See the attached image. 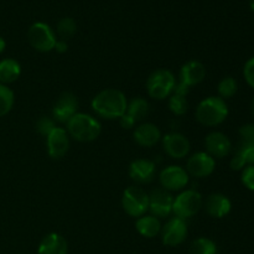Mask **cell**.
I'll use <instances>...</instances> for the list:
<instances>
[{"label":"cell","instance_id":"cell-1","mask_svg":"<svg viewBox=\"0 0 254 254\" xmlns=\"http://www.w3.org/2000/svg\"><path fill=\"white\" fill-rule=\"evenodd\" d=\"M92 109L101 118L119 119L127 112L128 101L123 92L116 88H107L99 92L92 99Z\"/></svg>","mask_w":254,"mask_h":254},{"label":"cell","instance_id":"cell-2","mask_svg":"<svg viewBox=\"0 0 254 254\" xmlns=\"http://www.w3.org/2000/svg\"><path fill=\"white\" fill-rule=\"evenodd\" d=\"M66 126L68 135L81 143L96 140L102 130L101 123L94 117L78 112L67 122Z\"/></svg>","mask_w":254,"mask_h":254},{"label":"cell","instance_id":"cell-3","mask_svg":"<svg viewBox=\"0 0 254 254\" xmlns=\"http://www.w3.org/2000/svg\"><path fill=\"white\" fill-rule=\"evenodd\" d=\"M196 119L202 126L216 127L226 121L228 116V107L221 97H207L198 103L196 108Z\"/></svg>","mask_w":254,"mask_h":254},{"label":"cell","instance_id":"cell-4","mask_svg":"<svg viewBox=\"0 0 254 254\" xmlns=\"http://www.w3.org/2000/svg\"><path fill=\"white\" fill-rule=\"evenodd\" d=\"M176 86L175 76L169 69H156L149 76L146 89L153 99L163 101L171 96Z\"/></svg>","mask_w":254,"mask_h":254},{"label":"cell","instance_id":"cell-5","mask_svg":"<svg viewBox=\"0 0 254 254\" xmlns=\"http://www.w3.org/2000/svg\"><path fill=\"white\" fill-rule=\"evenodd\" d=\"M202 196H201V193L198 191L186 190L179 193L174 198L173 213L175 215V217L185 221L188 218L195 216L202 208Z\"/></svg>","mask_w":254,"mask_h":254},{"label":"cell","instance_id":"cell-6","mask_svg":"<svg viewBox=\"0 0 254 254\" xmlns=\"http://www.w3.org/2000/svg\"><path fill=\"white\" fill-rule=\"evenodd\" d=\"M122 206L130 217H141L149 211V195L138 186L126 189L122 196Z\"/></svg>","mask_w":254,"mask_h":254},{"label":"cell","instance_id":"cell-7","mask_svg":"<svg viewBox=\"0 0 254 254\" xmlns=\"http://www.w3.org/2000/svg\"><path fill=\"white\" fill-rule=\"evenodd\" d=\"M29 44L39 52H50L56 44V34L45 22H35L27 31Z\"/></svg>","mask_w":254,"mask_h":254},{"label":"cell","instance_id":"cell-8","mask_svg":"<svg viewBox=\"0 0 254 254\" xmlns=\"http://www.w3.org/2000/svg\"><path fill=\"white\" fill-rule=\"evenodd\" d=\"M161 240L168 247H176L188 237V225L184 220L174 217L161 227Z\"/></svg>","mask_w":254,"mask_h":254},{"label":"cell","instance_id":"cell-9","mask_svg":"<svg viewBox=\"0 0 254 254\" xmlns=\"http://www.w3.org/2000/svg\"><path fill=\"white\" fill-rule=\"evenodd\" d=\"M159 181L164 190L169 191H180L189 184V174L181 166L171 165L161 170L159 175Z\"/></svg>","mask_w":254,"mask_h":254},{"label":"cell","instance_id":"cell-10","mask_svg":"<svg viewBox=\"0 0 254 254\" xmlns=\"http://www.w3.org/2000/svg\"><path fill=\"white\" fill-rule=\"evenodd\" d=\"M215 159L205 151H200V153L191 155L186 163V171H188L189 175L198 179L210 176L215 170Z\"/></svg>","mask_w":254,"mask_h":254},{"label":"cell","instance_id":"cell-11","mask_svg":"<svg viewBox=\"0 0 254 254\" xmlns=\"http://www.w3.org/2000/svg\"><path fill=\"white\" fill-rule=\"evenodd\" d=\"M174 197L169 191L156 189L149 195V211L156 218H165L173 212Z\"/></svg>","mask_w":254,"mask_h":254},{"label":"cell","instance_id":"cell-12","mask_svg":"<svg viewBox=\"0 0 254 254\" xmlns=\"http://www.w3.org/2000/svg\"><path fill=\"white\" fill-rule=\"evenodd\" d=\"M78 109V101L77 97L71 92H64L57 98L54 108H52V117L55 121L60 123H67Z\"/></svg>","mask_w":254,"mask_h":254},{"label":"cell","instance_id":"cell-13","mask_svg":"<svg viewBox=\"0 0 254 254\" xmlns=\"http://www.w3.org/2000/svg\"><path fill=\"white\" fill-rule=\"evenodd\" d=\"M46 145L49 155L52 159H61L69 149V135L66 129L56 128L46 136Z\"/></svg>","mask_w":254,"mask_h":254},{"label":"cell","instance_id":"cell-14","mask_svg":"<svg viewBox=\"0 0 254 254\" xmlns=\"http://www.w3.org/2000/svg\"><path fill=\"white\" fill-rule=\"evenodd\" d=\"M164 151L173 159H183L190 153V141L180 133H169L161 138Z\"/></svg>","mask_w":254,"mask_h":254},{"label":"cell","instance_id":"cell-15","mask_svg":"<svg viewBox=\"0 0 254 254\" xmlns=\"http://www.w3.org/2000/svg\"><path fill=\"white\" fill-rule=\"evenodd\" d=\"M205 145L207 154L213 159L226 158L232 149V144L228 136L221 131H212L208 134L205 139Z\"/></svg>","mask_w":254,"mask_h":254},{"label":"cell","instance_id":"cell-16","mask_svg":"<svg viewBox=\"0 0 254 254\" xmlns=\"http://www.w3.org/2000/svg\"><path fill=\"white\" fill-rule=\"evenodd\" d=\"M156 166L148 159H136L129 166V176L138 184H149L154 180Z\"/></svg>","mask_w":254,"mask_h":254},{"label":"cell","instance_id":"cell-17","mask_svg":"<svg viewBox=\"0 0 254 254\" xmlns=\"http://www.w3.org/2000/svg\"><path fill=\"white\" fill-rule=\"evenodd\" d=\"M206 77V68L200 61L191 60L186 62L180 71V83L189 87L201 83Z\"/></svg>","mask_w":254,"mask_h":254},{"label":"cell","instance_id":"cell-18","mask_svg":"<svg viewBox=\"0 0 254 254\" xmlns=\"http://www.w3.org/2000/svg\"><path fill=\"white\" fill-rule=\"evenodd\" d=\"M232 203L227 196L222 193H212L206 198L205 210L213 218H223L231 212Z\"/></svg>","mask_w":254,"mask_h":254},{"label":"cell","instance_id":"cell-19","mask_svg":"<svg viewBox=\"0 0 254 254\" xmlns=\"http://www.w3.org/2000/svg\"><path fill=\"white\" fill-rule=\"evenodd\" d=\"M134 140L138 145L151 148L161 139V133L158 127L153 123H143L134 130Z\"/></svg>","mask_w":254,"mask_h":254},{"label":"cell","instance_id":"cell-20","mask_svg":"<svg viewBox=\"0 0 254 254\" xmlns=\"http://www.w3.org/2000/svg\"><path fill=\"white\" fill-rule=\"evenodd\" d=\"M68 243L59 233H49L40 242L37 254H67Z\"/></svg>","mask_w":254,"mask_h":254},{"label":"cell","instance_id":"cell-21","mask_svg":"<svg viewBox=\"0 0 254 254\" xmlns=\"http://www.w3.org/2000/svg\"><path fill=\"white\" fill-rule=\"evenodd\" d=\"M135 228L143 237L154 238L160 233L161 223L159 218L154 217L153 215H144L136 220Z\"/></svg>","mask_w":254,"mask_h":254},{"label":"cell","instance_id":"cell-22","mask_svg":"<svg viewBox=\"0 0 254 254\" xmlns=\"http://www.w3.org/2000/svg\"><path fill=\"white\" fill-rule=\"evenodd\" d=\"M21 74V66L14 59H5L0 61V83L9 84L16 81Z\"/></svg>","mask_w":254,"mask_h":254},{"label":"cell","instance_id":"cell-23","mask_svg":"<svg viewBox=\"0 0 254 254\" xmlns=\"http://www.w3.org/2000/svg\"><path fill=\"white\" fill-rule=\"evenodd\" d=\"M148 112L149 103L146 102V99L141 98V97H136V98H133L129 102L126 113L130 116L135 122H139L145 118Z\"/></svg>","mask_w":254,"mask_h":254},{"label":"cell","instance_id":"cell-24","mask_svg":"<svg viewBox=\"0 0 254 254\" xmlns=\"http://www.w3.org/2000/svg\"><path fill=\"white\" fill-rule=\"evenodd\" d=\"M190 254H217V246L210 238L200 237L191 243Z\"/></svg>","mask_w":254,"mask_h":254},{"label":"cell","instance_id":"cell-25","mask_svg":"<svg viewBox=\"0 0 254 254\" xmlns=\"http://www.w3.org/2000/svg\"><path fill=\"white\" fill-rule=\"evenodd\" d=\"M169 109L175 116H184L189 109V102L185 94L173 92L169 98Z\"/></svg>","mask_w":254,"mask_h":254},{"label":"cell","instance_id":"cell-26","mask_svg":"<svg viewBox=\"0 0 254 254\" xmlns=\"http://www.w3.org/2000/svg\"><path fill=\"white\" fill-rule=\"evenodd\" d=\"M77 31V24L72 17H64L57 22L56 32L60 36V40L67 41L68 39L73 37V35Z\"/></svg>","mask_w":254,"mask_h":254},{"label":"cell","instance_id":"cell-27","mask_svg":"<svg viewBox=\"0 0 254 254\" xmlns=\"http://www.w3.org/2000/svg\"><path fill=\"white\" fill-rule=\"evenodd\" d=\"M14 92L5 84L0 83V118L6 116L14 106Z\"/></svg>","mask_w":254,"mask_h":254},{"label":"cell","instance_id":"cell-28","mask_svg":"<svg viewBox=\"0 0 254 254\" xmlns=\"http://www.w3.org/2000/svg\"><path fill=\"white\" fill-rule=\"evenodd\" d=\"M237 89L238 84L233 77H225L223 79H221V82L217 86L218 94H220V97L222 99L232 98L237 93Z\"/></svg>","mask_w":254,"mask_h":254},{"label":"cell","instance_id":"cell-29","mask_svg":"<svg viewBox=\"0 0 254 254\" xmlns=\"http://www.w3.org/2000/svg\"><path fill=\"white\" fill-rule=\"evenodd\" d=\"M241 145L254 146V124L248 123L240 128Z\"/></svg>","mask_w":254,"mask_h":254},{"label":"cell","instance_id":"cell-30","mask_svg":"<svg viewBox=\"0 0 254 254\" xmlns=\"http://www.w3.org/2000/svg\"><path fill=\"white\" fill-rule=\"evenodd\" d=\"M56 128V124L49 117H40L36 122V130L39 131L41 135L47 136L50 133H51L54 129Z\"/></svg>","mask_w":254,"mask_h":254},{"label":"cell","instance_id":"cell-31","mask_svg":"<svg viewBox=\"0 0 254 254\" xmlns=\"http://www.w3.org/2000/svg\"><path fill=\"white\" fill-rule=\"evenodd\" d=\"M241 180L248 190L254 191V165H247L243 169Z\"/></svg>","mask_w":254,"mask_h":254},{"label":"cell","instance_id":"cell-32","mask_svg":"<svg viewBox=\"0 0 254 254\" xmlns=\"http://www.w3.org/2000/svg\"><path fill=\"white\" fill-rule=\"evenodd\" d=\"M243 76H245L246 82L254 89V57L248 60L243 68Z\"/></svg>","mask_w":254,"mask_h":254},{"label":"cell","instance_id":"cell-33","mask_svg":"<svg viewBox=\"0 0 254 254\" xmlns=\"http://www.w3.org/2000/svg\"><path fill=\"white\" fill-rule=\"evenodd\" d=\"M230 165H231V169H232V170H236V171L243 170V169L247 166L246 165V161H245V159H243L242 154H241L240 149H237V150H236V153H235V155H233L232 160H231Z\"/></svg>","mask_w":254,"mask_h":254},{"label":"cell","instance_id":"cell-34","mask_svg":"<svg viewBox=\"0 0 254 254\" xmlns=\"http://www.w3.org/2000/svg\"><path fill=\"white\" fill-rule=\"evenodd\" d=\"M240 151L246 161V165H254V146L240 145Z\"/></svg>","mask_w":254,"mask_h":254},{"label":"cell","instance_id":"cell-35","mask_svg":"<svg viewBox=\"0 0 254 254\" xmlns=\"http://www.w3.org/2000/svg\"><path fill=\"white\" fill-rule=\"evenodd\" d=\"M119 122H121L122 128H124V129H131L134 126H135V123H136V122L134 121V119L131 118L130 116H128L127 113H124L123 116L119 118Z\"/></svg>","mask_w":254,"mask_h":254},{"label":"cell","instance_id":"cell-36","mask_svg":"<svg viewBox=\"0 0 254 254\" xmlns=\"http://www.w3.org/2000/svg\"><path fill=\"white\" fill-rule=\"evenodd\" d=\"M54 50H56V52H59V54H64V52H67V50H68V44H67V41H64V40H57L56 44H55Z\"/></svg>","mask_w":254,"mask_h":254},{"label":"cell","instance_id":"cell-37","mask_svg":"<svg viewBox=\"0 0 254 254\" xmlns=\"http://www.w3.org/2000/svg\"><path fill=\"white\" fill-rule=\"evenodd\" d=\"M5 47H6V42H5V40L0 36V54H2V52H4Z\"/></svg>","mask_w":254,"mask_h":254},{"label":"cell","instance_id":"cell-38","mask_svg":"<svg viewBox=\"0 0 254 254\" xmlns=\"http://www.w3.org/2000/svg\"><path fill=\"white\" fill-rule=\"evenodd\" d=\"M250 6L252 9V11L254 12V0H250Z\"/></svg>","mask_w":254,"mask_h":254},{"label":"cell","instance_id":"cell-39","mask_svg":"<svg viewBox=\"0 0 254 254\" xmlns=\"http://www.w3.org/2000/svg\"><path fill=\"white\" fill-rule=\"evenodd\" d=\"M251 111H252V114L254 116V98L252 101V104H251Z\"/></svg>","mask_w":254,"mask_h":254}]
</instances>
